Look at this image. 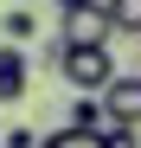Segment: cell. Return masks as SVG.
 I'll use <instances>...</instances> for the list:
<instances>
[{
	"label": "cell",
	"instance_id": "obj_6",
	"mask_svg": "<svg viewBox=\"0 0 141 148\" xmlns=\"http://www.w3.org/2000/svg\"><path fill=\"white\" fill-rule=\"evenodd\" d=\"M32 148H103V129H70V122H58L45 142H32Z\"/></svg>",
	"mask_w": 141,
	"mask_h": 148
},
{
	"label": "cell",
	"instance_id": "obj_3",
	"mask_svg": "<svg viewBox=\"0 0 141 148\" xmlns=\"http://www.w3.org/2000/svg\"><path fill=\"white\" fill-rule=\"evenodd\" d=\"M96 103H103V122H115V129H141V77L115 71V77L96 90Z\"/></svg>",
	"mask_w": 141,
	"mask_h": 148
},
{
	"label": "cell",
	"instance_id": "obj_9",
	"mask_svg": "<svg viewBox=\"0 0 141 148\" xmlns=\"http://www.w3.org/2000/svg\"><path fill=\"white\" fill-rule=\"evenodd\" d=\"M103 148H141L135 129H115V122H103Z\"/></svg>",
	"mask_w": 141,
	"mask_h": 148
},
{
	"label": "cell",
	"instance_id": "obj_4",
	"mask_svg": "<svg viewBox=\"0 0 141 148\" xmlns=\"http://www.w3.org/2000/svg\"><path fill=\"white\" fill-rule=\"evenodd\" d=\"M19 97H26V52L0 45V103H19Z\"/></svg>",
	"mask_w": 141,
	"mask_h": 148
},
{
	"label": "cell",
	"instance_id": "obj_7",
	"mask_svg": "<svg viewBox=\"0 0 141 148\" xmlns=\"http://www.w3.org/2000/svg\"><path fill=\"white\" fill-rule=\"evenodd\" d=\"M0 32H7V45H19V39H32V32H39V19H32V7H13V13H0Z\"/></svg>",
	"mask_w": 141,
	"mask_h": 148
},
{
	"label": "cell",
	"instance_id": "obj_10",
	"mask_svg": "<svg viewBox=\"0 0 141 148\" xmlns=\"http://www.w3.org/2000/svg\"><path fill=\"white\" fill-rule=\"evenodd\" d=\"M32 142H39L32 129H7V135H0V148H32Z\"/></svg>",
	"mask_w": 141,
	"mask_h": 148
},
{
	"label": "cell",
	"instance_id": "obj_1",
	"mask_svg": "<svg viewBox=\"0 0 141 148\" xmlns=\"http://www.w3.org/2000/svg\"><path fill=\"white\" fill-rule=\"evenodd\" d=\"M58 71H64V84L77 90V97H96L115 77V52H109V45H64Z\"/></svg>",
	"mask_w": 141,
	"mask_h": 148
},
{
	"label": "cell",
	"instance_id": "obj_5",
	"mask_svg": "<svg viewBox=\"0 0 141 148\" xmlns=\"http://www.w3.org/2000/svg\"><path fill=\"white\" fill-rule=\"evenodd\" d=\"M103 13L115 39H141V0H103Z\"/></svg>",
	"mask_w": 141,
	"mask_h": 148
},
{
	"label": "cell",
	"instance_id": "obj_2",
	"mask_svg": "<svg viewBox=\"0 0 141 148\" xmlns=\"http://www.w3.org/2000/svg\"><path fill=\"white\" fill-rule=\"evenodd\" d=\"M58 39L64 45H109V13L103 0H77V7H58Z\"/></svg>",
	"mask_w": 141,
	"mask_h": 148
},
{
	"label": "cell",
	"instance_id": "obj_8",
	"mask_svg": "<svg viewBox=\"0 0 141 148\" xmlns=\"http://www.w3.org/2000/svg\"><path fill=\"white\" fill-rule=\"evenodd\" d=\"M64 122H70V129H103V103H96V97H77Z\"/></svg>",
	"mask_w": 141,
	"mask_h": 148
}]
</instances>
